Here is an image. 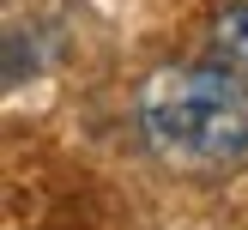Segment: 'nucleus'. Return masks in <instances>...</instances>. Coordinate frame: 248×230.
I'll return each mask as SVG.
<instances>
[{"label": "nucleus", "instance_id": "obj_1", "mask_svg": "<svg viewBox=\"0 0 248 230\" xmlns=\"http://www.w3.org/2000/svg\"><path fill=\"white\" fill-rule=\"evenodd\" d=\"M140 127L164 157L242 164L248 157V85L224 67H157L140 85Z\"/></svg>", "mask_w": 248, "mask_h": 230}, {"label": "nucleus", "instance_id": "obj_2", "mask_svg": "<svg viewBox=\"0 0 248 230\" xmlns=\"http://www.w3.org/2000/svg\"><path fill=\"white\" fill-rule=\"evenodd\" d=\"M212 67H224L236 85H248V0L212 12Z\"/></svg>", "mask_w": 248, "mask_h": 230}]
</instances>
